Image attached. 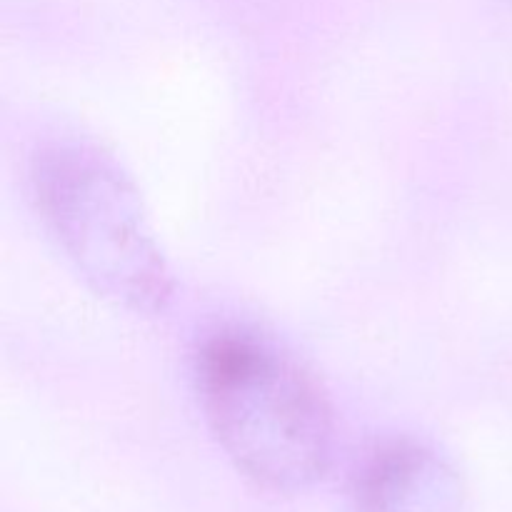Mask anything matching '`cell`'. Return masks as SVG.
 Instances as JSON below:
<instances>
[{
  "mask_svg": "<svg viewBox=\"0 0 512 512\" xmlns=\"http://www.w3.org/2000/svg\"><path fill=\"white\" fill-rule=\"evenodd\" d=\"M205 418L235 468L275 493L318 483L333 458V413L320 385L270 340L223 330L198 355Z\"/></svg>",
  "mask_w": 512,
  "mask_h": 512,
  "instance_id": "6da1fadb",
  "label": "cell"
},
{
  "mask_svg": "<svg viewBox=\"0 0 512 512\" xmlns=\"http://www.w3.org/2000/svg\"><path fill=\"white\" fill-rule=\"evenodd\" d=\"M358 512H463L465 488L453 465L415 440L378 445L353 478Z\"/></svg>",
  "mask_w": 512,
  "mask_h": 512,
  "instance_id": "3957f363",
  "label": "cell"
},
{
  "mask_svg": "<svg viewBox=\"0 0 512 512\" xmlns=\"http://www.w3.org/2000/svg\"><path fill=\"white\" fill-rule=\"evenodd\" d=\"M30 185L55 248L98 298L133 315H158L173 275L128 175L98 145L60 140L38 150Z\"/></svg>",
  "mask_w": 512,
  "mask_h": 512,
  "instance_id": "7a4b0ae2",
  "label": "cell"
}]
</instances>
